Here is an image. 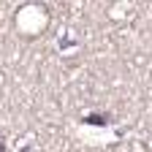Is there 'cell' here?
<instances>
[{
	"label": "cell",
	"mask_w": 152,
	"mask_h": 152,
	"mask_svg": "<svg viewBox=\"0 0 152 152\" xmlns=\"http://www.w3.org/2000/svg\"><path fill=\"white\" fill-rule=\"evenodd\" d=\"M0 152H6V144H3V139H0Z\"/></svg>",
	"instance_id": "6da1fadb"
}]
</instances>
